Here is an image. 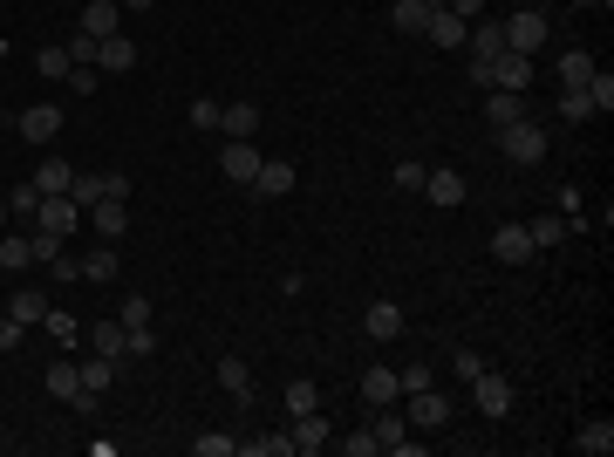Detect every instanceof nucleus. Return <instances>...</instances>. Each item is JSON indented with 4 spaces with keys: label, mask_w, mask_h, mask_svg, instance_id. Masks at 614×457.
I'll return each mask as SVG.
<instances>
[{
    "label": "nucleus",
    "mask_w": 614,
    "mask_h": 457,
    "mask_svg": "<svg viewBox=\"0 0 614 457\" xmlns=\"http://www.w3.org/2000/svg\"><path fill=\"white\" fill-rule=\"evenodd\" d=\"M492 137H499V157H505V164H546V130H539L533 116L505 123V130H492Z\"/></svg>",
    "instance_id": "f257e3e1"
},
{
    "label": "nucleus",
    "mask_w": 614,
    "mask_h": 457,
    "mask_svg": "<svg viewBox=\"0 0 614 457\" xmlns=\"http://www.w3.org/2000/svg\"><path fill=\"white\" fill-rule=\"evenodd\" d=\"M471 403H478L492 423H505L512 410H519V389H512L505 376H492V369H478V376H471Z\"/></svg>",
    "instance_id": "f03ea898"
},
{
    "label": "nucleus",
    "mask_w": 614,
    "mask_h": 457,
    "mask_svg": "<svg viewBox=\"0 0 614 457\" xmlns=\"http://www.w3.org/2000/svg\"><path fill=\"white\" fill-rule=\"evenodd\" d=\"M76 226H82V205L69 198V191H55V198L35 205V232H48V239H69Z\"/></svg>",
    "instance_id": "7ed1b4c3"
},
{
    "label": "nucleus",
    "mask_w": 614,
    "mask_h": 457,
    "mask_svg": "<svg viewBox=\"0 0 614 457\" xmlns=\"http://www.w3.org/2000/svg\"><path fill=\"white\" fill-rule=\"evenodd\" d=\"M492 260H499V267H526V260H533V232H526V219L492 226Z\"/></svg>",
    "instance_id": "20e7f679"
},
{
    "label": "nucleus",
    "mask_w": 614,
    "mask_h": 457,
    "mask_svg": "<svg viewBox=\"0 0 614 457\" xmlns=\"http://www.w3.org/2000/svg\"><path fill=\"white\" fill-rule=\"evenodd\" d=\"M505 48H512V55H539V48H546V14H539V7H519V14L505 21Z\"/></svg>",
    "instance_id": "39448f33"
},
{
    "label": "nucleus",
    "mask_w": 614,
    "mask_h": 457,
    "mask_svg": "<svg viewBox=\"0 0 614 457\" xmlns=\"http://www.w3.org/2000/svg\"><path fill=\"white\" fill-rule=\"evenodd\" d=\"M62 116L69 110H55V103H28V110L14 116V130H21V144H55V137H62Z\"/></svg>",
    "instance_id": "423d86ee"
},
{
    "label": "nucleus",
    "mask_w": 614,
    "mask_h": 457,
    "mask_svg": "<svg viewBox=\"0 0 614 457\" xmlns=\"http://www.w3.org/2000/svg\"><path fill=\"white\" fill-rule=\"evenodd\" d=\"M260 164H267V157L253 151V137H226V151H219V171H226L232 185H253V178H260Z\"/></svg>",
    "instance_id": "0eeeda50"
},
{
    "label": "nucleus",
    "mask_w": 614,
    "mask_h": 457,
    "mask_svg": "<svg viewBox=\"0 0 614 457\" xmlns=\"http://www.w3.org/2000/svg\"><path fill=\"white\" fill-rule=\"evenodd\" d=\"M403 417L417 423V430H444V423H451V396H444L437 382H430V389H410V410H403Z\"/></svg>",
    "instance_id": "6e6552de"
},
{
    "label": "nucleus",
    "mask_w": 614,
    "mask_h": 457,
    "mask_svg": "<svg viewBox=\"0 0 614 457\" xmlns=\"http://www.w3.org/2000/svg\"><path fill=\"white\" fill-rule=\"evenodd\" d=\"M423 198L451 212V205H464V198H471V185H464V171H451V164H437V171H423Z\"/></svg>",
    "instance_id": "1a4fd4ad"
},
{
    "label": "nucleus",
    "mask_w": 614,
    "mask_h": 457,
    "mask_svg": "<svg viewBox=\"0 0 614 457\" xmlns=\"http://www.w3.org/2000/svg\"><path fill=\"white\" fill-rule=\"evenodd\" d=\"M137 62H144V55H137V41H130V35H103V41H96V69H103V76H130Z\"/></svg>",
    "instance_id": "9d476101"
},
{
    "label": "nucleus",
    "mask_w": 614,
    "mask_h": 457,
    "mask_svg": "<svg viewBox=\"0 0 614 457\" xmlns=\"http://www.w3.org/2000/svg\"><path fill=\"white\" fill-rule=\"evenodd\" d=\"M82 226H96L103 232V239H123V232H130V205H123V198H96V205H89V212H82Z\"/></svg>",
    "instance_id": "9b49d317"
},
{
    "label": "nucleus",
    "mask_w": 614,
    "mask_h": 457,
    "mask_svg": "<svg viewBox=\"0 0 614 457\" xmlns=\"http://www.w3.org/2000/svg\"><path fill=\"white\" fill-rule=\"evenodd\" d=\"M362 335H369V342H396V335H403V307L396 301H369L362 307Z\"/></svg>",
    "instance_id": "f8f14e48"
},
{
    "label": "nucleus",
    "mask_w": 614,
    "mask_h": 457,
    "mask_svg": "<svg viewBox=\"0 0 614 457\" xmlns=\"http://www.w3.org/2000/svg\"><path fill=\"white\" fill-rule=\"evenodd\" d=\"M526 82H533V55H512V48L492 55V82H485V89H519V96H526Z\"/></svg>",
    "instance_id": "ddd939ff"
},
{
    "label": "nucleus",
    "mask_w": 614,
    "mask_h": 457,
    "mask_svg": "<svg viewBox=\"0 0 614 457\" xmlns=\"http://www.w3.org/2000/svg\"><path fill=\"white\" fill-rule=\"evenodd\" d=\"M301 185V171H294V164H280V157H267V164H260V178H253V198H287V191Z\"/></svg>",
    "instance_id": "4468645a"
},
{
    "label": "nucleus",
    "mask_w": 614,
    "mask_h": 457,
    "mask_svg": "<svg viewBox=\"0 0 614 457\" xmlns=\"http://www.w3.org/2000/svg\"><path fill=\"white\" fill-rule=\"evenodd\" d=\"M82 348H96V355L123 362V355H130V328H123V321H96V328H82Z\"/></svg>",
    "instance_id": "2eb2a0df"
},
{
    "label": "nucleus",
    "mask_w": 614,
    "mask_h": 457,
    "mask_svg": "<svg viewBox=\"0 0 614 457\" xmlns=\"http://www.w3.org/2000/svg\"><path fill=\"white\" fill-rule=\"evenodd\" d=\"M362 403H369V410H383V403H396V396H403V382H396V369H383V362H376V369H362Z\"/></svg>",
    "instance_id": "dca6fc26"
},
{
    "label": "nucleus",
    "mask_w": 614,
    "mask_h": 457,
    "mask_svg": "<svg viewBox=\"0 0 614 457\" xmlns=\"http://www.w3.org/2000/svg\"><path fill=\"white\" fill-rule=\"evenodd\" d=\"M287 437H294V451H328V444H335V430H328V417H321V410H301Z\"/></svg>",
    "instance_id": "f3484780"
},
{
    "label": "nucleus",
    "mask_w": 614,
    "mask_h": 457,
    "mask_svg": "<svg viewBox=\"0 0 614 457\" xmlns=\"http://www.w3.org/2000/svg\"><path fill=\"white\" fill-rule=\"evenodd\" d=\"M82 35H123V7H116V0H89V7H82V21H76Z\"/></svg>",
    "instance_id": "a211bd4d"
},
{
    "label": "nucleus",
    "mask_w": 614,
    "mask_h": 457,
    "mask_svg": "<svg viewBox=\"0 0 614 457\" xmlns=\"http://www.w3.org/2000/svg\"><path fill=\"white\" fill-rule=\"evenodd\" d=\"M423 35L437 41V48H464V35H471V21H458L451 7H430V21H423Z\"/></svg>",
    "instance_id": "6ab92c4d"
},
{
    "label": "nucleus",
    "mask_w": 614,
    "mask_h": 457,
    "mask_svg": "<svg viewBox=\"0 0 614 457\" xmlns=\"http://www.w3.org/2000/svg\"><path fill=\"white\" fill-rule=\"evenodd\" d=\"M48 294H41V287H14V301H7V314H14V321H21V328H41V314H48Z\"/></svg>",
    "instance_id": "aec40b11"
},
{
    "label": "nucleus",
    "mask_w": 614,
    "mask_h": 457,
    "mask_svg": "<svg viewBox=\"0 0 614 457\" xmlns=\"http://www.w3.org/2000/svg\"><path fill=\"white\" fill-rule=\"evenodd\" d=\"M594 69H601V62H594V48H567V55H560V89H587Z\"/></svg>",
    "instance_id": "412c9836"
},
{
    "label": "nucleus",
    "mask_w": 614,
    "mask_h": 457,
    "mask_svg": "<svg viewBox=\"0 0 614 457\" xmlns=\"http://www.w3.org/2000/svg\"><path fill=\"white\" fill-rule=\"evenodd\" d=\"M574 451H587V457H608V451H614V423H608V417L580 423V430H574Z\"/></svg>",
    "instance_id": "4be33fe9"
},
{
    "label": "nucleus",
    "mask_w": 614,
    "mask_h": 457,
    "mask_svg": "<svg viewBox=\"0 0 614 457\" xmlns=\"http://www.w3.org/2000/svg\"><path fill=\"white\" fill-rule=\"evenodd\" d=\"M423 21H430V0H389V28L396 35H423Z\"/></svg>",
    "instance_id": "5701e85b"
},
{
    "label": "nucleus",
    "mask_w": 614,
    "mask_h": 457,
    "mask_svg": "<svg viewBox=\"0 0 614 457\" xmlns=\"http://www.w3.org/2000/svg\"><path fill=\"white\" fill-rule=\"evenodd\" d=\"M69 185H76V171H69L62 157H41V164H35V191H41V198H55V191H69Z\"/></svg>",
    "instance_id": "b1692460"
},
{
    "label": "nucleus",
    "mask_w": 614,
    "mask_h": 457,
    "mask_svg": "<svg viewBox=\"0 0 614 457\" xmlns=\"http://www.w3.org/2000/svg\"><path fill=\"white\" fill-rule=\"evenodd\" d=\"M76 369H82V389H96V396H110V382H116V362H110V355H96V348H89V355H82Z\"/></svg>",
    "instance_id": "393cba45"
},
{
    "label": "nucleus",
    "mask_w": 614,
    "mask_h": 457,
    "mask_svg": "<svg viewBox=\"0 0 614 457\" xmlns=\"http://www.w3.org/2000/svg\"><path fill=\"white\" fill-rule=\"evenodd\" d=\"M464 48H478V55H505V21H499V14H492V21H471Z\"/></svg>",
    "instance_id": "a878e982"
},
{
    "label": "nucleus",
    "mask_w": 614,
    "mask_h": 457,
    "mask_svg": "<svg viewBox=\"0 0 614 457\" xmlns=\"http://www.w3.org/2000/svg\"><path fill=\"white\" fill-rule=\"evenodd\" d=\"M219 130H226V137H253V130H260V103H226V110H219Z\"/></svg>",
    "instance_id": "bb28decb"
},
{
    "label": "nucleus",
    "mask_w": 614,
    "mask_h": 457,
    "mask_svg": "<svg viewBox=\"0 0 614 457\" xmlns=\"http://www.w3.org/2000/svg\"><path fill=\"white\" fill-rule=\"evenodd\" d=\"M116 273H123V260H116V246H110V239H103V246H96V253L82 260V280H96V287H110Z\"/></svg>",
    "instance_id": "cd10ccee"
},
{
    "label": "nucleus",
    "mask_w": 614,
    "mask_h": 457,
    "mask_svg": "<svg viewBox=\"0 0 614 457\" xmlns=\"http://www.w3.org/2000/svg\"><path fill=\"white\" fill-rule=\"evenodd\" d=\"M219 382H226V396H253V369H246V355H219Z\"/></svg>",
    "instance_id": "c85d7f7f"
},
{
    "label": "nucleus",
    "mask_w": 614,
    "mask_h": 457,
    "mask_svg": "<svg viewBox=\"0 0 614 457\" xmlns=\"http://www.w3.org/2000/svg\"><path fill=\"white\" fill-rule=\"evenodd\" d=\"M485 116H492V130H505V123H519V116H526V96H519V89H492Z\"/></svg>",
    "instance_id": "c756f323"
},
{
    "label": "nucleus",
    "mask_w": 614,
    "mask_h": 457,
    "mask_svg": "<svg viewBox=\"0 0 614 457\" xmlns=\"http://www.w3.org/2000/svg\"><path fill=\"white\" fill-rule=\"evenodd\" d=\"M48 396H55V403H76L82 396V369L76 362H55V369H48Z\"/></svg>",
    "instance_id": "7c9ffc66"
},
{
    "label": "nucleus",
    "mask_w": 614,
    "mask_h": 457,
    "mask_svg": "<svg viewBox=\"0 0 614 457\" xmlns=\"http://www.w3.org/2000/svg\"><path fill=\"white\" fill-rule=\"evenodd\" d=\"M21 267H35V246H28V232H7L0 239V273H21Z\"/></svg>",
    "instance_id": "2f4dec72"
},
{
    "label": "nucleus",
    "mask_w": 614,
    "mask_h": 457,
    "mask_svg": "<svg viewBox=\"0 0 614 457\" xmlns=\"http://www.w3.org/2000/svg\"><path fill=\"white\" fill-rule=\"evenodd\" d=\"M41 328H48L62 348H82V321H76V314H62V307H48V314H41Z\"/></svg>",
    "instance_id": "473e14b6"
},
{
    "label": "nucleus",
    "mask_w": 614,
    "mask_h": 457,
    "mask_svg": "<svg viewBox=\"0 0 614 457\" xmlns=\"http://www.w3.org/2000/svg\"><path fill=\"white\" fill-rule=\"evenodd\" d=\"M35 69H41L48 82H69V69H76V62H69V48H62V41H48V48L35 55Z\"/></svg>",
    "instance_id": "72a5a7b5"
},
{
    "label": "nucleus",
    "mask_w": 614,
    "mask_h": 457,
    "mask_svg": "<svg viewBox=\"0 0 614 457\" xmlns=\"http://www.w3.org/2000/svg\"><path fill=\"white\" fill-rule=\"evenodd\" d=\"M301 410H321V389H314V376H294V382H287V417H301Z\"/></svg>",
    "instance_id": "f704fd0d"
},
{
    "label": "nucleus",
    "mask_w": 614,
    "mask_h": 457,
    "mask_svg": "<svg viewBox=\"0 0 614 457\" xmlns=\"http://www.w3.org/2000/svg\"><path fill=\"white\" fill-rule=\"evenodd\" d=\"M587 110H594V116L614 110V76H608V69H594V76H587Z\"/></svg>",
    "instance_id": "c9c22d12"
},
{
    "label": "nucleus",
    "mask_w": 614,
    "mask_h": 457,
    "mask_svg": "<svg viewBox=\"0 0 614 457\" xmlns=\"http://www.w3.org/2000/svg\"><path fill=\"white\" fill-rule=\"evenodd\" d=\"M526 232H533V253H546V246L567 239V219H526Z\"/></svg>",
    "instance_id": "e433bc0d"
},
{
    "label": "nucleus",
    "mask_w": 614,
    "mask_h": 457,
    "mask_svg": "<svg viewBox=\"0 0 614 457\" xmlns=\"http://www.w3.org/2000/svg\"><path fill=\"white\" fill-rule=\"evenodd\" d=\"M369 430H376V444H383V451H389V444H396V437L410 430V417H396V410H389V403H383V410H376V423H369Z\"/></svg>",
    "instance_id": "4c0bfd02"
},
{
    "label": "nucleus",
    "mask_w": 614,
    "mask_h": 457,
    "mask_svg": "<svg viewBox=\"0 0 614 457\" xmlns=\"http://www.w3.org/2000/svg\"><path fill=\"white\" fill-rule=\"evenodd\" d=\"M335 451L342 457H376L383 444H376V430H348V437H335Z\"/></svg>",
    "instance_id": "58836bf2"
},
{
    "label": "nucleus",
    "mask_w": 614,
    "mask_h": 457,
    "mask_svg": "<svg viewBox=\"0 0 614 457\" xmlns=\"http://www.w3.org/2000/svg\"><path fill=\"white\" fill-rule=\"evenodd\" d=\"M69 198H76L82 212H89V205L103 198V171H76V185H69Z\"/></svg>",
    "instance_id": "ea45409f"
},
{
    "label": "nucleus",
    "mask_w": 614,
    "mask_h": 457,
    "mask_svg": "<svg viewBox=\"0 0 614 457\" xmlns=\"http://www.w3.org/2000/svg\"><path fill=\"white\" fill-rule=\"evenodd\" d=\"M192 451H198V457H232V451H239V437H226V430H205V437H192Z\"/></svg>",
    "instance_id": "a19ab883"
},
{
    "label": "nucleus",
    "mask_w": 614,
    "mask_h": 457,
    "mask_svg": "<svg viewBox=\"0 0 614 457\" xmlns=\"http://www.w3.org/2000/svg\"><path fill=\"white\" fill-rule=\"evenodd\" d=\"M246 457H294V437H246Z\"/></svg>",
    "instance_id": "79ce46f5"
},
{
    "label": "nucleus",
    "mask_w": 614,
    "mask_h": 457,
    "mask_svg": "<svg viewBox=\"0 0 614 457\" xmlns=\"http://www.w3.org/2000/svg\"><path fill=\"white\" fill-rule=\"evenodd\" d=\"M116 321H123V328H151V301H144V294H123Z\"/></svg>",
    "instance_id": "37998d69"
},
{
    "label": "nucleus",
    "mask_w": 614,
    "mask_h": 457,
    "mask_svg": "<svg viewBox=\"0 0 614 457\" xmlns=\"http://www.w3.org/2000/svg\"><path fill=\"white\" fill-rule=\"evenodd\" d=\"M553 110L567 116V123H587V116H594V110H587V89H560V103H553Z\"/></svg>",
    "instance_id": "c03bdc74"
},
{
    "label": "nucleus",
    "mask_w": 614,
    "mask_h": 457,
    "mask_svg": "<svg viewBox=\"0 0 614 457\" xmlns=\"http://www.w3.org/2000/svg\"><path fill=\"white\" fill-rule=\"evenodd\" d=\"M35 205H41L35 178H28V185H14V198H7V212H14V219H35Z\"/></svg>",
    "instance_id": "a18cd8bd"
},
{
    "label": "nucleus",
    "mask_w": 614,
    "mask_h": 457,
    "mask_svg": "<svg viewBox=\"0 0 614 457\" xmlns=\"http://www.w3.org/2000/svg\"><path fill=\"white\" fill-rule=\"evenodd\" d=\"M423 171H430V164H417V157H403V164H396L389 178H396V191H423Z\"/></svg>",
    "instance_id": "49530a36"
},
{
    "label": "nucleus",
    "mask_w": 614,
    "mask_h": 457,
    "mask_svg": "<svg viewBox=\"0 0 614 457\" xmlns=\"http://www.w3.org/2000/svg\"><path fill=\"white\" fill-rule=\"evenodd\" d=\"M185 123H192V130H219V103H212V96H198L192 110H185Z\"/></svg>",
    "instance_id": "de8ad7c7"
},
{
    "label": "nucleus",
    "mask_w": 614,
    "mask_h": 457,
    "mask_svg": "<svg viewBox=\"0 0 614 457\" xmlns=\"http://www.w3.org/2000/svg\"><path fill=\"white\" fill-rule=\"evenodd\" d=\"M478 369H485V362H478V348H451V376H458V382H471Z\"/></svg>",
    "instance_id": "09e8293b"
},
{
    "label": "nucleus",
    "mask_w": 614,
    "mask_h": 457,
    "mask_svg": "<svg viewBox=\"0 0 614 457\" xmlns=\"http://www.w3.org/2000/svg\"><path fill=\"white\" fill-rule=\"evenodd\" d=\"M396 382H403V396H410V389H430V382H437V376H430V362H410V369H403V376H396Z\"/></svg>",
    "instance_id": "8fccbe9b"
},
{
    "label": "nucleus",
    "mask_w": 614,
    "mask_h": 457,
    "mask_svg": "<svg viewBox=\"0 0 614 457\" xmlns=\"http://www.w3.org/2000/svg\"><path fill=\"white\" fill-rule=\"evenodd\" d=\"M28 246H35V267H48L62 253V239H48V232H28Z\"/></svg>",
    "instance_id": "3c124183"
},
{
    "label": "nucleus",
    "mask_w": 614,
    "mask_h": 457,
    "mask_svg": "<svg viewBox=\"0 0 614 457\" xmlns=\"http://www.w3.org/2000/svg\"><path fill=\"white\" fill-rule=\"evenodd\" d=\"M48 273H55V287H62V280H82V260H69V253H55V260H48Z\"/></svg>",
    "instance_id": "603ef678"
},
{
    "label": "nucleus",
    "mask_w": 614,
    "mask_h": 457,
    "mask_svg": "<svg viewBox=\"0 0 614 457\" xmlns=\"http://www.w3.org/2000/svg\"><path fill=\"white\" fill-rule=\"evenodd\" d=\"M21 335H28V328H21L14 314H0V355H7V348H21Z\"/></svg>",
    "instance_id": "864d4df0"
},
{
    "label": "nucleus",
    "mask_w": 614,
    "mask_h": 457,
    "mask_svg": "<svg viewBox=\"0 0 614 457\" xmlns=\"http://www.w3.org/2000/svg\"><path fill=\"white\" fill-rule=\"evenodd\" d=\"M103 198H123V205H130V178H123V171H103Z\"/></svg>",
    "instance_id": "5fc2aeb1"
},
{
    "label": "nucleus",
    "mask_w": 614,
    "mask_h": 457,
    "mask_svg": "<svg viewBox=\"0 0 614 457\" xmlns=\"http://www.w3.org/2000/svg\"><path fill=\"white\" fill-rule=\"evenodd\" d=\"M444 7H451L458 21H485V0H444Z\"/></svg>",
    "instance_id": "6e6d98bb"
},
{
    "label": "nucleus",
    "mask_w": 614,
    "mask_h": 457,
    "mask_svg": "<svg viewBox=\"0 0 614 457\" xmlns=\"http://www.w3.org/2000/svg\"><path fill=\"white\" fill-rule=\"evenodd\" d=\"M157 348V328H130V355H151Z\"/></svg>",
    "instance_id": "4d7b16f0"
},
{
    "label": "nucleus",
    "mask_w": 614,
    "mask_h": 457,
    "mask_svg": "<svg viewBox=\"0 0 614 457\" xmlns=\"http://www.w3.org/2000/svg\"><path fill=\"white\" fill-rule=\"evenodd\" d=\"M116 7H157V0H116Z\"/></svg>",
    "instance_id": "13d9d810"
},
{
    "label": "nucleus",
    "mask_w": 614,
    "mask_h": 457,
    "mask_svg": "<svg viewBox=\"0 0 614 457\" xmlns=\"http://www.w3.org/2000/svg\"><path fill=\"white\" fill-rule=\"evenodd\" d=\"M574 7H614V0H574Z\"/></svg>",
    "instance_id": "bf43d9fd"
}]
</instances>
